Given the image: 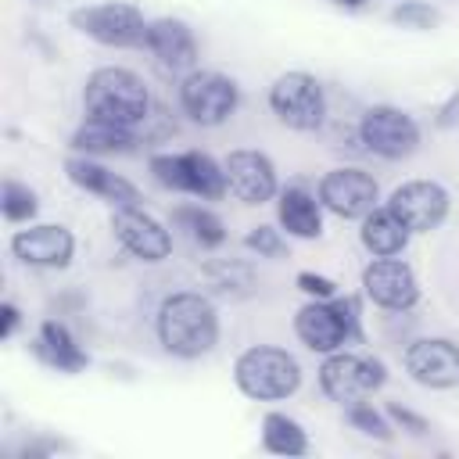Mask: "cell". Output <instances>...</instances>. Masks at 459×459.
Returning <instances> with one entry per match:
<instances>
[{
	"mask_svg": "<svg viewBox=\"0 0 459 459\" xmlns=\"http://www.w3.org/2000/svg\"><path fill=\"white\" fill-rule=\"evenodd\" d=\"M244 247L255 251L258 258H280V255L287 251V240H283L280 230H273V226H255V230H247Z\"/></svg>",
	"mask_w": 459,
	"mask_h": 459,
	"instance_id": "obj_29",
	"label": "cell"
},
{
	"mask_svg": "<svg viewBox=\"0 0 459 459\" xmlns=\"http://www.w3.org/2000/svg\"><path fill=\"white\" fill-rule=\"evenodd\" d=\"M0 212H4L7 222H32L36 212H39V201H36V194L25 183L4 179V186H0Z\"/></svg>",
	"mask_w": 459,
	"mask_h": 459,
	"instance_id": "obj_26",
	"label": "cell"
},
{
	"mask_svg": "<svg viewBox=\"0 0 459 459\" xmlns=\"http://www.w3.org/2000/svg\"><path fill=\"white\" fill-rule=\"evenodd\" d=\"M294 333L308 351L330 355L348 344H362V305L355 294L319 301L312 298L294 312Z\"/></svg>",
	"mask_w": 459,
	"mask_h": 459,
	"instance_id": "obj_3",
	"label": "cell"
},
{
	"mask_svg": "<svg viewBox=\"0 0 459 459\" xmlns=\"http://www.w3.org/2000/svg\"><path fill=\"white\" fill-rule=\"evenodd\" d=\"M72 29H79L82 36L104 43V47H143L147 43V25L140 7L122 4V0H108V4H86L75 7L68 14Z\"/></svg>",
	"mask_w": 459,
	"mask_h": 459,
	"instance_id": "obj_7",
	"label": "cell"
},
{
	"mask_svg": "<svg viewBox=\"0 0 459 459\" xmlns=\"http://www.w3.org/2000/svg\"><path fill=\"white\" fill-rule=\"evenodd\" d=\"M437 126H441V129L459 126V93H452V97H448V104L437 111Z\"/></svg>",
	"mask_w": 459,
	"mask_h": 459,
	"instance_id": "obj_32",
	"label": "cell"
},
{
	"mask_svg": "<svg viewBox=\"0 0 459 459\" xmlns=\"http://www.w3.org/2000/svg\"><path fill=\"white\" fill-rule=\"evenodd\" d=\"M158 61L161 68L169 72H194L197 65V39H194V29L179 18H154L147 25V43H143Z\"/></svg>",
	"mask_w": 459,
	"mask_h": 459,
	"instance_id": "obj_18",
	"label": "cell"
},
{
	"mask_svg": "<svg viewBox=\"0 0 459 459\" xmlns=\"http://www.w3.org/2000/svg\"><path fill=\"white\" fill-rule=\"evenodd\" d=\"M179 104L183 111L197 122V126H222L237 104H240V90L230 75L222 72H208V68H194L183 75L179 82Z\"/></svg>",
	"mask_w": 459,
	"mask_h": 459,
	"instance_id": "obj_9",
	"label": "cell"
},
{
	"mask_svg": "<svg viewBox=\"0 0 459 459\" xmlns=\"http://www.w3.org/2000/svg\"><path fill=\"white\" fill-rule=\"evenodd\" d=\"M82 108H86L90 118L136 126L151 111V93H147L143 79L133 68L104 65V68L90 72V79L82 86Z\"/></svg>",
	"mask_w": 459,
	"mask_h": 459,
	"instance_id": "obj_2",
	"label": "cell"
},
{
	"mask_svg": "<svg viewBox=\"0 0 459 459\" xmlns=\"http://www.w3.org/2000/svg\"><path fill=\"white\" fill-rule=\"evenodd\" d=\"M151 176L176 194H190L201 201H215L226 194V172L222 165L204 151H183V154H154Z\"/></svg>",
	"mask_w": 459,
	"mask_h": 459,
	"instance_id": "obj_5",
	"label": "cell"
},
{
	"mask_svg": "<svg viewBox=\"0 0 459 459\" xmlns=\"http://www.w3.org/2000/svg\"><path fill=\"white\" fill-rule=\"evenodd\" d=\"M262 445L273 455H305L308 452V434L287 412H265L262 416Z\"/></svg>",
	"mask_w": 459,
	"mask_h": 459,
	"instance_id": "obj_24",
	"label": "cell"
},
{
	"mask_svg": "<svg viewBox=\"0 0 459 459\" xmlns=\"http://www.w3.org/2000/svg\"><path fill=\"white\" fill-rule=\"evenodd\" d=\"M405 373L423 387H459V348L445 337H423L405 348Z\"/></svg>",
	"mask_w": 459,
	"mask_h": 459,
	"instance_id": "obj_16",
	"label": "cell"
},
{
	"mask_svg": "<svg viewBox=\"0 0 459 459\" xmlns=\"http://www.w3.org/2000/svg\"><path fill=\"white\" fill-rule=\"evenodd\" d=\"M387 208L412 230V233H427L437 230L448 215V190L434 179H409L402 186L391 190Z\"/></svg>",
	"mask_w": 459,
	"mask_h": 459,
	"instance_id": "obj_13",
	"label": "cell"
},
{
	"mask_svg": "<svg viewBox=\"0 0 459 459\" xmlns=\"http://www.w3.org/2000/svg\"><path fill=\"white\" fill-rule=\"evenodd\" d=\"M32 348H36V355H39L47 366H54L57 373H79V369L90 366V355L75 344V337L68 333V326L57 323V319H47V323L39 326Z\"/></svg>",
	"mask_w": 459,
	"mask_h": 459,
	"instance_id": "obj_22",
	"label": "cell"
},
{
	"mask_svg": "<svg viewBox=\"0 0 459 459\" xmlns=\"http://www.w3.org/2000/svg\"><path fill=\"white\" fill-rule=\"evenodd\" d=\"M276 219L290 237L301 240H316L323 233V204L316 194H308L305 186H287L280 190L276 201Z\"/></svg>",
	"mask_w": 459,
	"mask_h": 459,
	"instance_id": "obj_20",
	"label": "cell"
},
{
	"mask_svg": "<svg viewBox=\"0 0 459 459\" xmlns=\"http://www.w3.org/2000/svg\"><path fill=\"white\" fill-rule=\"evenodd\" d=\"M111 230H115L118 244H122L129 255L143 258V262H161V258H169V251H172V233H169L154 215H147V212L136 208V204L115 208V212H111Z\"/></svg>",
	"mask_w": 459,
	"mask_h": 459,
	"instance_id": "obj_15",
	"label": "cell"
},
{
	"mask_svg": "<svg viewBox=\"0 0 459 459\" xmlns=\"http://www.w3.org/2000/svg\"><path fill=\"white\" fill-rule=\"evenodd\" d=\"M391 22H398L405 29H434L441 22V14L430 4H423V0H405V4H398L391 11Z\"/></svg>",
	"mask_w": 459,
	"mask_h": 459,
	"instance_id": "obj_28",
	"label": "cell"
},
{
	"mask_svg": "<svg viewBox=\"0 0 459 459\" xmlns=\"http://www.w3.org/2000/svg\"><path fill=\"white\" fill-rule=\"evenodd\" d=\"M222 172H226V190L244 204H265L276 197V169L262 151H247V147L230 151Z\"/></svg>",
	"mask_w": 459,
	"mask_h": 459,
	"instance_id": "obj_14",
	"label": "cell"
},
{
	"mask_svg": "<svg viewBox=\"0 0 459 459\" xmlns=\"http://www.w3.org/2000/svg\"><path fill=\"white\" fill-rule=\"evenodd\" d=\"M359 140L366 143L369 154H380L387 161H402L420 147V126L402 108L373 104V108L362 111Z\"/></svg>",
	"mask_w": 459,
	"mask_h": 459,
	"instance_id": "obj_10",
	"label": "cell"
},
{
	"mask_svg": "<svg viewBox=\"0 0 459 459\" xmlns=\"http://www.w3.org/2000/svg\"><path fill=\"white\" fill-rule=\"evenodd\" d=\"M387 380V369L380 359L369 355H355V351H330L319 366V387L326 398L341 402V405H355L366 402L373 391H380Z\"/></svg>",
	"mask_w": 459,
	"mask_h": 459,
	"instance_id": "obj_6",
	"label": "cell"
},
{
	"mask_svg": "<svg viewBox=\"0 0 459 459\" xmlns=\"http://www.w3.org/2000/svg\"><path fill=\"white\" fill-rule=\"evenodd\" d=\"M11 251L14 258H22L25 265H39V269H65L72 262L75 251V237L57 226V222H36L29 230H18L11 237Z\"/></svg>",
	"mask_w": 459,
	"mask_h": 459,
	"instance_id": "obj_17",
	"label": "cell"
},
{
	"mask_svg": "<svg viewBox=\"0 0 459 459\" xmlns=\"http://www.w3.org/2000/svg\"><path fill=\"white\" fill-rule=\"evenodd\" d=\"M172 222L183 226V230L190 233V240L201 244V247H219V244L226 240V226H222V219H219L212 208L179 204V208L172 212Z\"/></svg>",
	"mask_w": 459,
	"mask_h": 459,
	"instance_id": "obj_25",
	"label": "cell"
},
{
	"mask_svg": "<svg viewBox=\"0 0 459 459\" xmlns=\"http://www.w3.org/2000/svg\"><path fill=\"white\" fill-rule=\"evenodd\" d=\"M319 204L326 212H333L337 219H362L377 208V197H380V186L369 172L362 169H330L323 179H319V190H316Z\"/></svg>",
	"mask_w": 459,
	"mask_h": 459,
	"instance_id": "obj_11",
	"label": "cell"
},
{
	"mask_svg": "<svg viewBox=\"0 0 459 459\" xmlns=\"http://www.w3.org/2000/svg\"><path fill=\"white\" fill-rule=\"evenodd\" d=\"M298 290L308 298H319V301L337 298V283L330 276H319V273H298Z\"/></svg>",
	"mask_w": 459,
	"mask_h": 459,
	"instance_id": "obj_30",
	"label": "cell"
},
{
	"mask_svg": "<svg viewBox=\"0 0 459 459\" xmlns=\"http://www.w3.org/2000/svg\"><path fill=\"white\" fill-rule=\"evenodd\" d=\"M72 147L79 154H133L136 151V133L133 126H118V122H104V118H90L72 133Z\"/></svg>",
	"mask_w": 459,
	"mask_h": 459,
	"instance_id": "obj_23",
	"label": "cell"
},
{
	"mask_svg": "<svg viewBox=\"0 0 459 459\" xmlns=\"http://www.w3.org/2000/svg\"><path fill=\"white\" fill-rule=\"evenodd\" d=\"M387 420H394L402 430H409V434H427V420L420 416V412H412V409H405V405H398V402H387Z\"/></svg>",
	"mask_w": 459,
	"mask_h": 459,
	"instance_id": "obj_31",
	"label": "cell"
},
{
	"mask_svg": "<svg viewBox=\"0 0 459 459\" xmlns=\"http://www.w3.org/2000/svg\"><path fill=\"white\" fill-rule=\"evenodd\" d=\"M269 108L273 115L298 133H312L323 126L326 115V97L316 75L308 72H283L276 75V82L269 86Z\"/></svg>",
	"mask_w": 459,
	"mask_h": 459,
	"instance_id": "obj_8",
	"label": "cell"
},
{
	"mask_svg": "<svg viewBox=\"0 0 459 459\" xmlns=\"http://www.w3.org/2000/svg\"><path fill=\"white\" fill-rule=\"evenodd\" d=\"M348 423H351L355 430H362V434L377 437V441H391V423H387V412L373 409L369 402H355V405H348Z\"/></svg>",
	"mask_w": 459,
	"mask_h": 459,
	"instance_id": "obj_27",
	"label": "cell"
},
{
	"mask_svg": "<svg viewBox=\"0 0 459 459\" xmlns=\"http://www.w3.org/2000/svg\"><path fill=\"white\" fill-rule=\"evenodd\" d=\"M362 294L380 308L405 312L420 301V283H416L412 265L391 255V258H373L362 269Z\"/></svg>",
	"mask_w": 459,
	"mask_h": 459,
	"instance_id": "obj_12",
	"label": "cell"
},
{
	"mask_svg": "<svg viewBox=\"0 0 459 459\" xmlns=\"http://www.w3.org/2000/svg\"><path fill=\"white\" fill-rule=\"evenodd\" d=\"M233 380L255 402H280V398H290L301 387V366L283 348L255 344V348H244L237 355Z\"/></svg>",
	"mask_w": 459,
	"mask_h": 459,
	"instance_id": "obj_4",
	"label": "cell"
},
{
	"mask_svg": "<svg viewBox=\"0 0 459 459\" xmlns=\"http://www.w3.org/2000/svg\"><path fill=\"white\" fill-rule=\"evenodd\" d=\"M14 330H18V308L11 301H4L0 305V337H11Z\"/></svg>",
	"mask_w": 459,
	"mask_h": 459,
	"instance_id": "obj_33",
	"label": "cell"
},
{
	"mask_svg": "<svg viewBox=\"0 0 459 459\" xmlns=\"http://www.w3.org/2000/svg\"><path fill=\"white\" fill-rule=\"evenodd\" d=\"M412 230L384 204V208H373L369 215H362V230H359V240L362 247L373 255V258H391V255H402L405 244H409Z\"/></svg>",
	"mask_w": 459,
	"mask_h": 459,
	"instance_id": "obj_21",
	"label": "cell"
},
{
	"mask_svg": "<svg viewBox=\"0 0 459 459\" xmlns=\"http://www.w3.org/2000/svg\"><path fill=\"white\" fill-rule=\"evenodd\" d=\"M158 341L176 359H201L219 344V312L197 290L169 294L158 308Z\"/></svg>",
	"mask_w": 459,
	"mask_h": 459,
	"instance_id": "obj_1",
	"label": "cell"
},
{
	"mask_svg": "<svg viewBox=\"0 0 459 459\" xmlns=\"http://www.w3.org/2000/svg\"><path fill=\"white\" fill-rule=\"evenodd\" d=\"M333 4H341V7H362L366 0H333Z\"/></svg>",
	"mask_w": 459,
	"mask_h": 459,
	"instance_id": "obj_34",
	"label": "cell"
},
{
	"mask_svg": "<svg viewBox=\"0 0 459 459\" xmlns=\"http://www.w3.org/2000/svg\"><path fill=\"white\" fill-rule=\"evenodd\" d=\"M65 172H68V179H72L79 190L97 194V197L111 201L115 208H126V204H136V201H140V190H136L129 179H122L118 172L104 169V165L93 161L90 154H75V158H68V161H65Z\"/></svg>",
	"mask_w": 459,
	"mask_h": 459,
	"instance_id": "obj_19",
	"label": "cell"
}]
</instances>
